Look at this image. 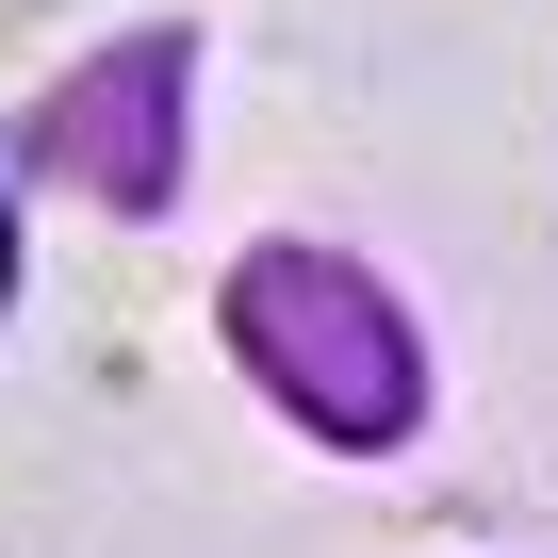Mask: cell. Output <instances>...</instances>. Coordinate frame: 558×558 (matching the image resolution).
<instances>
[{
  "mask_svg": "<svg viewBox=\"0 0 558 558\" xmlns=\"http://www.w3.org/2000/svg\"><path fill=\"white\" fill-rule=\"evenodd\" d=\"M230 329H246V362L296 395L329 444H395V427H411V329L378 313V279H362V263L263 246V263L230 279Z\"/></svg>",
  "mask_w": 558,
  "mask_h": 558,
  "instance_id": "1",
  "label": "cell"
},
{
  "mask_svg": "<svg viewBox=\"0 0 558 558\" xmlns=\"http://www.w3.org/2000/svg\"><path fill=\"white\" fill-rule=\"evenodd\" d=\"M165 116H181V50H132L116 83L50 99V132H34V148L99 165V197H165Z\"/></svg>",
  "mask_w": 558,
  "mask_h": 558,
  "instance_id": "2",
  "label": "cell"
},
{
  "mask_svg": "<svg viewBox=\"0 0 558 558\" xmlns=\"http://www.w3.org/2000/svg\"><path fill=\"white\" fill-rule=\"evenodd\" d=\"M0 279H17V230H0Z\"/></svg>",
  "mask_w": 558,
  "mask_h": 558,
  "instance_id": "3",
  "label": "cell"
}]
</instances>
